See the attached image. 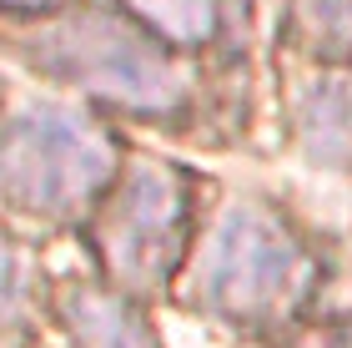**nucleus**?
I'll return each instance as SVG.
<instances>
[{
    "label": "nucleus",
    "instance_id": "nucleus-4",
    "mask_svg": "<svg viewBox=\"0 0 352 348\" xmlns=\"http://www.w3.org/2000/svg\"><path fill=\"white\" fill-rule=\"evenodd\" d=\"M186 237V187L166 167H136L126 177L116 212L106 223V252L111 267L126 283H151L176 263V247Z\"/></svg>",
    "mask_w": 352,
    "mask_h": 348
},
{
    "label": "nucleus",
    "instance_id": "nucleus-10",
    "mask_svg": "<svg viewBox=\"0 0 352 348\" xmlns=\"http://www.w3.org/2000/svg\"><path fill=\"white\" fill-rule=\"evenodd\" d=\"M6 6H25V10H36V6H56V0H6Z\"/></svg>",
    "mask_w": 352,
    "mask_h": 348
},
{
    "label": "nucleus",
    "instance_id": "nucleus-8",
    "mask_svg": "<svg viewBox=\"0 0 352 348\" xmlns=\"http://www.w3.org/2000/svg\"><path fill=\"white\" fill-rule=\"evenodd\" d=\"M307 21L327 51H352V0H307Z\"/></svg>",
    "mask_w": 352,
    "mask_h": 348
},
{
    "label": "nucleus",
    "instance_id": "nucleus-2",
    "mask_svg": "<svg viewBox=\"0 0 352 348\" xmlns=\"http://www.w3.org/2000/svg\"><path fill=\"white\" fill-rule=\"evenodd\" d=\"M41 61L56 76L136 112H171L182 101V76L141 30L116 15H71L41 36Z\"/></svg>",
    "mask_w": 352,
    "mask_h": 348
},
{
    "label": "nucleus",
    "instance_id": "nucleus-5",
    "mask_svg": "<svg viewBox=\"0 0 352 348\" xmlns=\"http://www.w3.org/2000/svg\"><path fill=\"white\" fill-rule=\"evenodd\" d=\"M60 313H66L71 334L81 338V348H156L141 313L131 303H121L116 293L101 288H71L60 298Z\"/></svg>",
    "mask_w": 352,
    "mask_h": 348
},
{
    "label": "nucleus",
    "instance_id": "nucleus-1",
    "mask_svg": "<svg viewBox=\"0 0 352 348\" xmlns=\"http://www.w3.org/2000/svg\"><path fill=\"white\" fill-rule=\"evenodd\" d=\"M116 177V147L71 106L36 101L0 132V197L36 217L86 212Z\"/></svg>",
    "mask_w": 352,
    "mask_h": 348
},
{
    "label": "nucleus",
    "instance_id": "nucleus-7",
    "mask_svg": "<svg viewBox=\"0 0 352 348\" xmlns=\"http://www.w3.org/2000/svg\"><path fill=\"white\" fill-rule=\"evenodd\" d=\"M151 30H162L166 41L197 45L217 30V0H126Z\"/></svg>",
    "mask_w": 352,
    "mask_h": 348
},
{
    "label": "nucleus",
    "instance_id": "nucleus-9",
    "mask_svg": "<svg viewBox=\"0 0 352 348\" xmlns=\"http://www.w3.org/2000/svg\"><path fill=\"white\" fill-rule=\"evenodd\" d=\"M10 293H15V252H10L6 237H0V308L10 303Z\"/></svg>",
    "mask_w": 352,
    "mask_h": 348
},
{
    "label": "nucleus",
    "instance_id": "nucleus-3",
    "mask_svg": "<svg viewBox=\"0 0 352 348\" xmlns=\"http://www.w3.org/2000/svg\"><path fill=\"white\" fill-rule=\"evenodd\" d=\"M297 267H302V247L277 217L262 207H232L212 232V247L201 263V288L217 313L262 318L292 288Z\"/></svg>",
    "mask_w": 352,
    "mask_h": 348
},
{
    "label": "nucleus",
    "instance_id": "nucleus-6",
    "mask_svg": "<svg viewBox=\"0 0 352 348\" xmlns=\"http://www.w3.org/2000/svg\"><path fill=\"white\" fill-rule=\"evenodd\" d=\"M302 141L322 162H347L352 156V76H327L312 81L302 96Z\"/></svg>",
    "mask_w": 352,
    "mask_h": 348
}]
</instances>
